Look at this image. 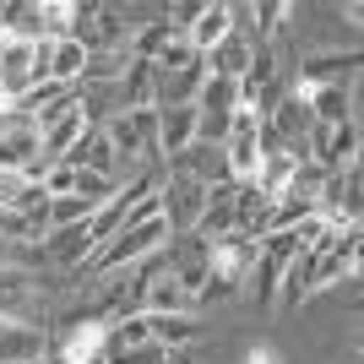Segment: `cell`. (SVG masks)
I'll list each match as a JSON object with an SVG mask.
<instances>
[{
  "mask_svg": "<svg viewBox=\"0 0 364 364\" xmlns=\"http://www.w3.org/2000/svg\"><path fill=\"white\" fill-rule=\"evenodd\" d=\"M49 332V348H44V364H109L104 359V343H109V321L98 310H71L65 321L44 326Z\"/></svg>",
  "mask_w": 364,
  "mask_h": 364,
  "instance_id": "6da1fadb",
  "label": "cell"
},
{
  "mask_svg": "<svg viewBox=\"0 0 364 364\" xmlns=\"http://www.w3.org/2000/svg\"><path fill=\"white\" fill-rule=\"evenodd\" d=\"M174 240L168 234V223H164V213H152V218H141V223H125L114 240L104 245V250H92L87 256V267L98 277L104 272H125V267H136V261H147V256H158L164 245Z\"/></svg>",
  "mask_w": 364,
  "mask_h": 364,
  "instance_id": "7a4b0ae2",
  "label": "cell"
},
{
  "mask_svg": "<svg viewBox=\"0 0 364 364\" xmlns=\"http://www.w3.org/2000/svg\"><path fill=\"white\" fill-rule=\"evenodd\" d=\"M250 267H256V240L250 234H223V240L207 245V294L201 299H228L250 283Z\"/></svg>",
  "mask_w": 364,
  "mask_h": 364,
  "instance_id": "3957f363",
  "label": "cell"
},
{
  "mask_svg": "<svg viewBox=\"0 0 364 364\" xmlns=\"http://www.w3.org/2000/svg\"><path fill=\"white\" fill-rule=\"evenodd\" d=\"M207 191L213 185H201L196 174H185V168H168V185L158 191V213H164L168 234H191L201 218V207H207Z\"/></svg>",
  "mask_w": 364,
  "mask_h": 364,
  "instance_id": "277c9868",
  "label": "cell"
},
{
  "mask_svg": "<svg viewBox=\"0 0 364 364\" xmlns=\"http://www.w3.org/2000/svg\"><path fill=\"white\" fill-rule=\"evenodd\" d=\"M92 131V114H87V104H82V87H76V98L71 104H60V114L49 125H38V152H44L49 164H65L71 158V147L82 136Z\"/></svg>",
  "mask_w": 364,
  "mask_h": 364,
  "instance_id": "5b68a950",
  "label": "cell"
},
{
  "mask_svg": "<svg viewBox=\"0 0 364 364\" xmlns=\"http://www.w3.org/2000/svg\"><path fill=\"white\" fill-rule=\"evenodd\" d=\"M65 38H76V44L87 49V55H120L125 44V22L114 6H76V22Z\"/></svg>",
  "mask_w": 364,
  "mask_h": 364,
  "instance_id": "8992f818",
  "label": "cell"
},
{
  "mask_svg": "<svg viewBox=\"0 0 364 364\" xmlns=\"http://www.w3.org/2000/svg\"><path fill=\"white\" fill-rule=\"evenodd\" d=\"M114 158H158V109H136V114H114L104 125Z\"/></svg>",
  "mask_w": 364,
  "mask_h": 364,
  "instance_id": "52a82bcc",
  "label": "cell"
},
{
  "mask_svg": "<svg viewBox=\"0 0 364 364\" xmlns=\"http://www.w3.org/2000/svg\"><path fill=\"white\" fill-rule=\"evenodd\" d=\"M256 114L250 109H234V120H228V136H223V158H228V174L234 180H250L261 164V147H256Z\"/></svg>",
  "mask_w": 364,
  "mask_h": 364,
  "instance_id": "ba28073f",
  "label": "cell"
},
{
  "mask_svg": "<svg viewBox=\"0 0 364 364\" xmlns=\"http://www.w3.org/2000/svg\"><path fill=\"white\" fill-rule=\"evenodd\" d=\"M49 348V332L38 321H11L0 316V364H28V359H44Z\"/></svg>",
  "mask_w": 364,
  "mask_h": 364,
  "instance_id": "9c48e42d",
  "label": "cell"
},
{
  "mask_svg": "<svg viewBox=\"0 0 364 364\" xmlns=\"http://www.w3.org/2000/svg\"><path fill=\"white\" fill-rule=\"evenodd\" d=\"M353 71H359V49H348V55H316V60H304L294 71V87L310 92V87H332V82H353Z\"/></svg>",
  "mask_w": 364,
  "mask_h": 364,
  "instance_id": "30bf717a",
  "label": "cell"
},
{
  "mask_svg": "<svg viewBox=\"0 0 364 364\" xmlns=\"http://www.w3.org/2000/svg\"><path fill=\"white\" fill-rule=\"evenodd\" d=\"M196 141V104L158 109V158H180Z\"/></svg>",
  "mask_w": 364,
  "mask_h": 364,
  "instance_id": "8fae6325",
  "label": "cell"
},
{
  "mask_svg": "<svg viewBox=\"0 0 364 364\" xmlns=\"http://www.w3.org/2000/svg\"><path fill=\"white\" fill-rule=\"evenodd\" d=\"M114 98H120V114L152 109V98H158V76H152V65L147 60H125L120 82H114Z\"/></svg>",
  "mask_w": 364,
  "mask_h": 364,
  "instance_id": "7c38bea8",
  "label": "cell"
},
{
  "mask_svg": "<svg viewBox=\"0 0 364 364\" xmlns=\"http://www.w3.org/2000/svg\"><path fill=\"white\" fill-rule=\"evenodd\" d=\"M196 240H223V234H234V180L228 185H213L207 191V207H201V218H196V228H191Z\"/></svg>",
  "mask_w": 364,
  "mask_h": 364,
  "instance_id": "4fadbf2b",
  "label": "cell"
},
{
  "mask_svg": "<svg viewBox=\"0 0 364 364\" xmlns=\"http://www.w3.org/2000/svg\"><path fill=\"white\" fill-rule=\"evenodd\" d=\"M168 168H185V174H196L201 185H228V180H234V174H228L223 147H207V141H191L180 158H168Z\"/></svg>",
  "mask_w": 364,
  "mask_h": 364,
  "instance_id": "5bb4252c",
  "label": "cell"
},
{
  "mask_svg": "<svg viewBox=\"0 0 364 364\" xmlns=\"http://www.w3.org/2000/svg\"><path fill=\"white\" fill-rule=\"evenodd\" d=\"M0 316L38 321L33 316V277L22 272V267H11V261H0ZM38 326H44V321H38Z\"/></svg>",
  "mask_w": 364,
  "mask_h": 364,
  "instance_id": "9a60e30c",
  "label": "cell"
},
{
  "mask_svg": "<svg viewBox=\"0 0 364 364\" xmlns=\"http://www.w3.org/2000/svg\"><path fill=\"white\" fill-rule=\"evenodd\" d=\"M38 256L55 261V267H82V261L92 256V240H87V223L76 228H49L44 245H38Z\"/></svg>",
  "mask_w": 364,
  "mask_h": 364,
  "instance_id": "2e32d148",
  "label": "cell"
},
{
  "mask_svg": "<svg viewBox=\"0 0 364 364\" xmlns=\"http://www.w3.org/2000/svg\"><path fill=\"white\" fill-rule=\"evenodd\" d=\"M65 164H76L82 174H104V180H120V158H114V147H109L104 131H87V136L71 147V158Z\"/></svg>",
  "mask_w": 364,
  "mask_h": 364,
  "instance_id": "e0dca14e",
  "label": "cell"
},
{
  "mask_svg": "<svg viewBox=\"0 0 364 364\" xmlns=\"http://www.w3.org/2000/svg\"><path fill=\"white\" fill-rule=\"evenodd\" d=\"M250 55H256V49H250V38H245V33H228L223 44H218V49H207L201 60H207V76H223V82H240V76L250 71Z\"/></svg>",
  "mask_w": 364,
  "mask_h": 364,
  "instance_id": "ac0fdd59",
  "label": "cell"
},
{
  "mask_svg": "<svg viewBox=\"0 0 364 364\" xmlns=\"http://www.w3.org/2000/svg\"><path fill=\"white\" fill-rule=\"evenodd\" d=\"M82 71H87V49L76 38H55L49 44V82L55 87H82Z\"/></svg>",
  "mask_w": 364,
  "mask_h": 364,
  "instance_id": "d6986e66",
  "label": "cell"
},
{
  "mask_svg": "<svg viewBox=\"0 0 364 364\" xmlns=\"http://www.w3.org/2000/svg\"><path fill=\"white\" fill-rule=\"evenodd\" d=\"M304 104L316 114V125H343L353 120V98H348V82H332V87H310Z\"/></svg>",
  "mask_w": 364,
  "mask_h": 364,
  "instance_id": "ffe728a7",
  "label": "cell"
},
{
  "mask_svg": "<svg viewBox=\"0 0 364 364\" xmlns=\"http://www.w3.org/2000/svg\"><path fill=\"white\" fill-rule=\"evenodd\" d=\"M294 168H299V158H294V152H267V158L256 164V174H250V185H256L267 201H277L283 191H289Z\"/></svg>",
  "mask_w": 364,
  "mask_h": 364,
  "instance_id": "44dd1931",
  "label": "cell"
},
{
  "mask_svg": "<svg viewBox=\"0 0 364 364\" xmlns=\"http://www.w3.org/2000/svg\"><path fill=\"white\" fill-rule=\"evenodd\" d=\"M228 33H234V22H228V6H201V16L191 22V33H185V38H191V49H196V55H207V49L223 44Z\"/></svg>",
  "mask_w": 364,
  "mask_h": 364,
  "instance_id": "7402d4cb",
  "label": "cell"
},
{
  "mask_svg": "<svg viewBox=\"0 0 364 364\" xmlns=\"http://www.w3.org/2000/svg\"><path fill=\"white\" fill-rule=\"evenodd\" d=\"M147 332L158 348H191L201 337V326H196V316H147Z\"/></svg>",
  "mask_w": 364,
  "mask_h": 364,
  "instance_id": "603a6c76",
  "label": "cell"
},
{
  "mask_svg": "<svg viewBox=\"0 0 364 364\" xmlns=\"http://www.w3.org/2000/svg\"><path fill=\"white\" fill-rule=\"evenodd\" d=\"M92 213H98V201H87V196H55L49 201V228H76Z\"/></svg>",
  "mask_w": 364,
  "mask_h": 364,
  "instance_id": "cb8c5ba5",
  "label": "cell"
},
{
  "mask_svg": "<svg viewBox=\"0 0 364 364\" xmlns=\"http://www.w3.org/2000/svg\"><path fill=\"white\" fill-rule=\"evenodd\" d=\"M191 65H201V55L191 49V38L180 33V38H174V44H168L164 55L152 60V71H158V76H174V71H191Z\"/></svg>",
  "mask_w": 364,
  "mask_h": 364,
  "instance_id": "d4e9b609",
  "label": "cell"
},
{
  "mask_svg": "<svg viewBox=\"0 0 364 364\" xmlns=\"http://www.w3.org/2000/svg\"><path fill=\"white\" fill-rule=\"evenodd\" d=\"M38 185L49 191V201H55V196H71V191H76V164H55Z\"/></svg>",
  "mask_w": 364,
  "mask_h": 364,
  "instance_id": "484cf974",
  "label": "cell"
},
{
  "mask_svg": "<svg viewBox=\"0 0 364 364\" xmlns=\"http://www.w3.org/2000/svg\"><path fill=\"white\" fill-rule=\"evenodd\" d=\"M22 191H28V180H22V174H6V168H0V213H6V207H11V201L22 196Z\"/></svg>",
  "mask_w": 364,
  "mask_h": 364,
  "instance_id": "4316f807",
  "label": "cell"
},
{
  "mask_svg": "<svg viewBox=\"0 0 364 364\" xmlns=\"http://www.w3.org/2000/svg\"><path fill=\"white\" fill-rule=\"evenodd\" d=\"M28 364H44V359H28Z\"/></svg>",
  "mask_w": 364,
  "mask_h": 364,
  "instance_id": "83f0119b",
  "label": "cell"
}]
</instances>
